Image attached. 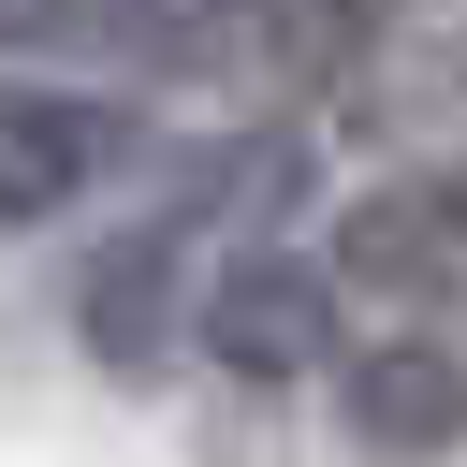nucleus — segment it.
Segmentation results:
<instances>
[{"mask_svg":"<svg viewBox=\"0 0 467 467\" xmlns=\"http://www.w3.org/2000/svg\"><path fill=\"white\" fill-rule=\"evenodd\" d=\"M0 44L44 73H102V88H204L234 73L204 0H0Z\"/></svg>","mask_w":467,"mask_h":467,"instance_id":"39448f33","label":"nucleus"},{"mask_svg":"<svg viewBox=\"0 0 467 467\" xmlns=\"http://www.w3.org/2000/svg\"><path fill=\"white\" fill-rule=\"evenodd\" d=\"M321 248H336V292L365 321H467V131H438L394 175H365L321 219Z\"/></svg>","mask_w":467,"mask_h":467,"instance_id":"7ed1b4c3","label":"nucleus"},{"mask_svg":"<svg viewBox=\"0 0 467 467\" xmlns=\"http://www.w3.org/2000/svg\"><path fill=\"white\" fill-rule=\"evenodd\" d=\"M321 117H350L365 146H438V131H467V0H394L379 44L336 73Z\"/></svg>","mask_w":467,"mask_h":467,"instance_id":"423d86ee","label":"nucleus"},{"mask_svg":"<svg viewBox=\"0 0 467 467\" xmlns=\"http://www.w3.org/2000/svg\"><path fill=\"white\" fill-rule=\"evenodd\" d=\"M336 350H350L336 248H306L292 219L219 234V263H204V321H190V365H219L234 394H292V379H336Z\"/></svg>","mask_w":467,"mask_h":467,"instance_id":"f03ea898","label":"nucleus"},{"mask_svg":"<svg viewBox=\"0 0 467 467\" xmlns=\"http://www.w3.org/2000/svg\"><path fill=\"white\" fill-rule=\"evenodd\" d=\"M350 467H452L467 452V321H365L336 350Z\"/></svg>","mask_w":467,"mask_h":467,"instance_id":"20e7f679","label":"nucleus"},{"mask_svg":"<svg viewBox=\"0 0 467 467\" xmlns=\"http://www.w3.org/2000/svg\"><path fill=\"white\" fill-rule=\"evenodd\" d=\"M175 146L146 131V88H102V73H44L0 44V234H58L88 219L102 190L161 175Z\"/></svg>","mask_w":467,"mask_h":467,"instance_id":"f257e3e1","label":"nucleus"}]
</instances>
